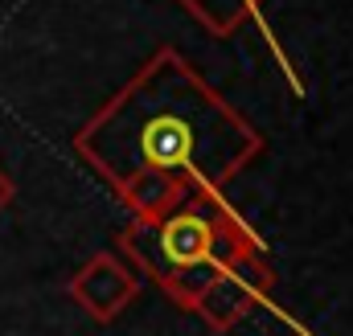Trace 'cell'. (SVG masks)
Instances as JSON below:
<instances>
[{
  "label": "cell",
  "mask_w": 353,
  "mask_h": 336,
  "mask_svg": "<svg viewBox=\"0 0 353 336\" xmlns=\"http://www.w3.org/2000/svg\"><path fill=\"white\" fill-rule=\"evenodd\" d=\"M74 152L132 218H157L193 189L222 193L263 156L267 140L185 54L165 45L74 132Z\"/></svg>",
  "instance_id": "cell-1"
},
{
  "label": "cell",
  "mask_w": 353,
  "mask_h": 336,
  "mask_svg": "<svg viewBox=\"0 0 353 336\" xmlns=\"http://www.w3.org/2000/svg\"><path fill=\"white\" fill-rule=\"evenodd\" d=\"M119 246L181 312H193L230 258L267 242L222 193L193 189L157 218H132L119 230Z\"/></svg>",
  "instance_id": "cell-2"
},
{
  "label": "cell",
  "mask_w": 353,
  "mask_h": 336,
  "mask_svg": "<svg viewBox=\"0 0 353 336\" xmlns=\"http://www.w3.org/2000/svg\"><path fill=\"white\" fill-rule=\"evenodd\" d=\"M271 287H275V266H271V254L267 246L259 251H247L239 258H230L218 279L201 291V300L193 304V316H201V324L210 333H230L234 324H243L259 304L271 300Z\"/></svg>",
  "instance_id": "cell-3"
},
{
  "label": "cell",
  "mask_w": 353,
  "mask_h": 336,
  "mask_svg": "<svg viewBox=\"0 0 353 336\" xmlns=\"http://www.w3.org/2000/svg\"><path fill=\"white\" fill-rule=\"evenodd\" d=\"M66 295L87 312L94 324H111L140 295V275L132 266H123L111 251H94L66 279Z\"/></svg>",
  "instance_id": "cell-4"
},
{
  "label": "cell",
  "mask_w": 353,
  "mask_h": 336,
  "mask_svg": "<svg viewBox=\"0 0 353 336\" xmlns=\"http://www.w3.org/2000/svg\"><path fill=\"white\" fill-rule=\"evenodd\" d=\"M201 29H210L214 37H230L239 33L247 21L263 25V4L259 0H176Z\"/></svg>",
  "instance_id": "cell-5"
},
{
  "label": "cell",
  "mask_w": 353,
  "mask_h": 336,
  "mask_svg": "<svg viewBox=\"0 0 353 336\" xmlns=\"http://www.w3.org/2000/svg\"><path fill=\"white\" fill-rule=\"evenodd\" d=\"M12 197H17V180H12V172L0 165V213L12 205Z\"/></svg>",
  "instance_id": "cell-6"
}]
</instances>
